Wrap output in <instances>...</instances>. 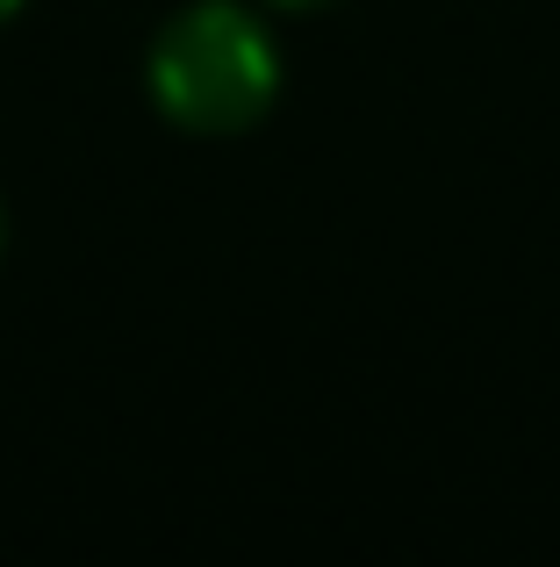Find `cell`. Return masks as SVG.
Masks as SVG:
<instances>
[{"label":"cell","instance_id":"obj_1","mask_svg":"<svg viewBox=\"0 0 560 567\" xmlns=\"http://www.w3.org/2000/svg\"><path fill=\"white\" fill-rule=\"evenodd\" d=\"M158 115L195 137H238L280 94V51L245 0H195L152 37L144 58Z\"/></svg>","mask_w":560,"mask_h":567},{"label":"cell","instance_id":"obj_3","mask_svg":"<svg viewBox=\"0 0 560 567\" xmlns=\"http://www.w3.org/2000/svg\"><path fill=\"white\" fill-rule=\"evenodd\" d=\"M14 8H22V0H0V22H8V14H14Z\"/></svg>","mask_w":560,"mask_h":567},{"label":"cell","instance_id":"obj_2","mask_svg":"<svg viewBox=\"0 0 560 567\" xmlns=\"http://www.w3.org/2000/svg\"><path fill=\"white\" fill-rule=\"evenodd\" d=\"M273 8H323V0H273Z\"/></svg>","mask_w":560,"mask_h":567}]
</instances>
